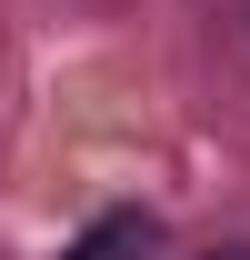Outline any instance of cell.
Returning <instances> with one entry per match:
<instances>
[{"label":"cell","instance_id":"obj_1","mask_svg":"<svg viewBox=\"0 0 250 260\" xmlns=\"http://www.w3.org/2000/svg\"><path fill=\"white\" fill-rule=\"evenodd\" d=\"M130 250H150V210H110L100 230H80L60 260H130Z\"/></svg>","mask_w":250,"mask_h":260},{"label":"cell","instance_id":"obj_2","mask_svg":"<svg viewBox=\"0 0 250 260\" xmlns=\"http://www.w3.org/2000/svg\"><path fill=\"white\" fill-rule=\"evenodd\" d=\"M200 260H250V240H220V250H200Z\"/></svg>","mask_w":250,"mask_h":260}]
</instances>
